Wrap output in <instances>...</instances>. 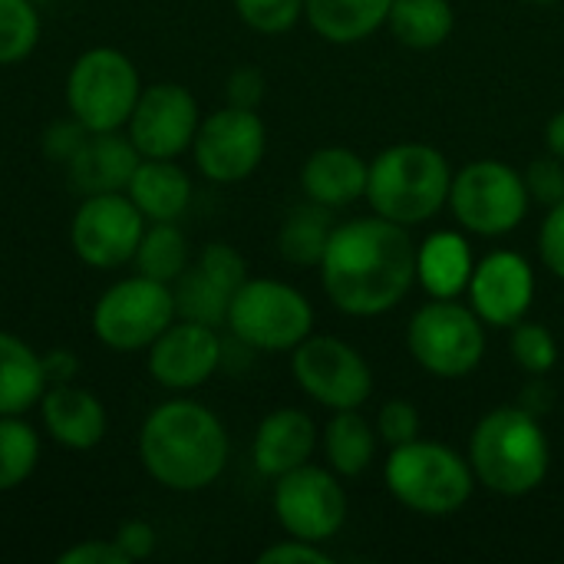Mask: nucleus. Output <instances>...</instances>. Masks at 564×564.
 <instances>
[{
	"label": "nucleus",
	"instance_id": "1",
	"mask_svg": "<svg viewBox=\"0 0 564 564\" xmlns=\"http://www.w3.org/2000/svg\"><path fill=\"white\" fill-rule=\"evenodd\" d=\"M321 281L337 311L387 314L416 281V248L403 225L380 215L337 225L321 258Z\"/></svg>",
	"mask_w": 564,
	"mask_h": 564
},
{
	"label": "nucleus",
	"instance_id": "2",
	"mask_svg": "<svg viewBox=\"0 0 564 564\" xmlns=\"http://www.w3.org/2000/svg\"><path fill=\"white\" fill-rule=\"evenodd\" d=\"M139 453L155 482L175 492H198L221 476L228 433L208 406L172 400L145 420Z\"/></svg>",
	"mask_w": 564,
	"mask_h": 564
},
{
	"label": "nucleus",
	"instance_id": "3",
	"mask_svg": "<svg viewBox=\"0 0 564 564\" xmlns=\"http://www.w3.org/2000/svg\"><path fill=\"white\" fill-rule=\"evenodd\" d=\"M552 449L545 430L529 410L499 406L486 413L469 443V466L476 479L496 496H529L549 476Z\"/></svg>",
	"mask_w": 564,
	"mask_h": 564
},
{
	"label": "nucleus",
	"instance_id": "4",
	"mask_svg": "<svg viewBox=\"0 0 564 564\" xmlns=\"http://www.w3.org/2000/svg\"><path fill=\"white\" fill-rule=\"evenodd\" d=\"M453 188V169L443 152L426 142H397L370 162L367 202L387 221L403 228L433 218Z\"/></svg>",
	"mask_w": 564,
	"mask_h": 564
},
{
	"label": "nucleus",
	"instance_id": "5",
	"mask_svg": "<svg viewBox=\"0 0 564 564\" xmlns=\"http://www.w3.org/2000/svg\"><path fill=\"white\" fill-rule=\"evenodd\" d=\"M383 476L397 502L436 519L459 512L476 486L473 466L456 449L443 443H426L420 436L403 446H393Z\"/></svg>",
	"mask_w": 564,
	"mask_h": 564
},
{
	"label": "nucleus",
	"instance_id": "6",
	"mask_svg": "<svg viewBox=\"0 0 564 564\" xmlns=\"http://www.w3.org/2000/svg\"><path fill=\"white\" fill-rule=\"evenodd\" d=\"M413 360L443 380H459L482 364L486 330L482 317L473 307H463L456 297H433L423 304L406 330Z\"/></svg>",
	"mask_w": 564,
	"mask_h": 564
},
{
	"label": "nucleus",
	"instance_id": "7",
	"mask_svg": "<svg viewBox=\"0 0 564 564\" xmlns=\"http://www.w3.org/2000/svg\"><path fill=\"white\" fill-rule=\"evenodd\" d=\"M139 73L119 50L99 46L76 59L66 79V102L86 132H112L129 122L139 102Z\"/></svg>",
	"mask_w": 564,
	"mask_h": 564
},
{
	"label": "nucleus",
	"instance_id": "8",
	"mask_svg": "<svg viewBox=\"0 0 564 564\" xmlns=\"http://www.w3.org/2000/svg\"><path fill=\"white\" fill-rule=\"evenodd\" d=\"M228 327L254 350H294L311 337L314 311L301 291L281 281H245L228 307Z\"/></svg>",
	"mask_w": 564,
	"mask_h": 564
},
{
	"label": "nucleus",
	"instance_id": "9",
	"mask_svg": "<svg viewBox=\"0 0 564 564\" xmlns=\"http://www.w3.org/2000/svg\"><path fill=\"white\" fill-rule=\"evenodd\" d=\"M529 202L525 178L499 159L469 162L459 175H453L449 205L466 231L486 238L509 235L529 215Z\"/></svg>",
	"mask_w": 564,
	"mask_h": 564
},
{
	"label": "nucleus",
	"instance_id": "10",
	"mask_svg": "<svg viewBox=\"0 0 564 564\" xmlns=\"http://www.w3.org/2000/svg\"><path fill=\"white\" fill-rule=\"evenodd\" d=\"M175 294L165 281L129 278L109 288L93 311V334L112 350L152 347L175 317Z\"/></svg>",
	"mask_w": 564,
	"mask_h": 564
},
{
	"label": "nucleus",
	"instance_id": "11",
	"mask_svg": "<svg viewBox=\"0 0 564 564\" xmlns=\"http://www.w3.org/2000/svg\"><path fill=\"white\" fill-rule=\"evenodd\" d=\"M291 370L297 387L327 410H357L373 393L370 364L337 337H307L294 347Z\"/></svg>",
	"mask_w": 564,
	"mask_h": 564
},
{
	"label": "nucleus",
	"instance_id": "12",
	"mask_svg": "<svg viewBox=\"0 0 564 564\" xmlns=\"http://www.w3.org/2000/svg\"><path fill=\"white\" fill-rule=\"evenodd\" d=\"M274 516L291 539L327 542L347 522V492L340 482L311 463L278 476L274 486Z\"/></svg>",
	"mask_w": 564,
	"mask_h": 564
},
{
	"label": "nucleus",
	"instance_id": "13",
	"mask_svg": "<svg viewBox=\"0 0 564 564\" xmlns=\"http://www.w3.org/2000/svg\"><path fill=\"white\" fill-rule=\"evenodd\" d=\"M264 122L254 109L228 106L198 122L195 162L212 182H241L264 159Z\"/></svg>",
	"mask_w": 564,
	"mask_h": 564
},
{
	"label": "nucleus",
	"instance_id": "14",
	"mask_svg": "<svg viewBox=\"0 0 564 564\" xmlns=\"http://www.w3.org/2000/svg\"><path fill=\"white\" fill-rule=\"evenodd\" d=\"M142 218L135 202L119 192L86 195L73 218V248L93 268H119L135 258Z\"/></svg>",
	"mask_w": 564,
	"mask_h": 564
},
{
	"label": "nucleus",
	"instance_id": "15",
	"mask_svg": "<svg viewBox=\"0 0 564 564\" xmlns=\"http://www.w3.org/2000/svg\"><path fill=\"white\" fill-rule=\"evenodd\" d=\"M198 102L178 83H155L139 93L129 116V139L145 159H175L195 142Z\"/></svg>",
	"mask_w": 564,
	"mask_h": 564
},
{
	"label": "nucleus",
	"instance_id": "16",
	"mask_svg": "<svg viewBox=\"0 0 564 564\" xmlns=\"http://www.w3.org/2000/svg\"><path fill=\"white\" fill-rule=\"evenodd\" d=\"M248 281L245 258L228 245H208L192 268L178 274L175 311L185 321H198L218 327L228 321V307L235 291Z\"/></svg>",
	"mask_w": 564,
	"mask_h": 564
},
{
	"label": "nucleus",
	"instance_id": "17",
	"mask_svg": "<svg viewBox=\"0 0 564 564\" xmlns=\"http://www.w3.org/2000/svg\"><path fill=\"white\" fill-rule=\"evenodd\" d=\"M535 297V271L532 264L516 251H492L486 254L469 281V301L473 311L482 317V324L492 327H516Z\"/></svg>",
	"mask_w": 564,
	"mask_h": 564
},
{
	"label": "nucleus",
	"instance_id": "18",
	"mask_svg": "<svg viewBox=\"0 0 564 564\" xmlns=\"http://www.w3.org/2000/svg\"><path fill=\"white\" fill-rule=\"evenodd\" d=\"M221 364V340L215 327L198 321L169 324L149 354L152 377L169 390H192L202 387Z\"/></svg>",
	"mask_w": 564,
	"mask_h": 564
},
{
	"label": "nucleus",
	"instance_id": "19",
	"mask_svg": "<svg viewBox=\"0 0 564 564\" xmlns=\"http://www.w3.org/2000/svg\"><path fill=\"white\" fill-rule=\"evenodd\" d=\"M139 169V149L132 139L112 132H89L79 149L69 155V182L83 195L119 192L129 185L132 172Z\"/></svg>",
	"mask_w": 564,
	"mask_h": 564
},
{
	"label": "nucleus",
	"instance_id": "20",
	"mask_svg": "<svg viewBox=\"0 0 564 564\" xmlns=\"http://www.w3.org/2000/svg\"><path fill=\"white\" fill-rule=\"evenodd\" d=\"M367 175H370V162H364L354 149L327 145L304 162L301 185L311 202L324 208H347L360 195H367Z\"/></svg>",
	"mask_w": 564,
	"mask_h": 564
},
{
	"label": "nucleus",
	"instance_id": "21",
	"mask_svg": "<svg viewBox=\"0 0 564 564\" xmlns=\"http://www.w3.org/2000/svg\"><path fill=\"white\" fill-rule=\"evenodd\" d=\"M317 430L301 410H274L261 420L254 436V466L258 473L278 479L297 466H304L314 453Z\"/></svg>",
	"mask_w": 564,
	"mask_h": 564
},
{
	"label": "nucleus",
	"instance_id": "22",
	"mask_svg": "<svg viewBox=\"0 0 564 564\" xmlns=\"http://www.w3.org/2000/svg\"><path fill=\"white\" fill-rule=\"evenodd\" d=\"M43 423L50 436L69 449H93L106 436V410L102 403L79 387H53L43 397Z\"/></svg>",
	"mask_w": 564,
	"mask_h": 564
},
{
	"label": "nucleus",
	"instance_id": "23",
	"mask_svg": "<svg viewBox=\"0 0 564 564\" xmlns=\"http://www.w3.org/2000/svg\"><path fill=\"white\" fill-rule=\"evenodd\" d=\"M476 261L459 231H436L416 248V281L433 297H459L469 291Z\"/></svg>",
	"mask_w": 564,
	"mask_h": 564
},
{
	"label": "nucleus",
	"instance_id": "24",
	"mask_svg": "<svg viewBox=\"0 0 564 564\" xmlns=\"http://www.w3.org/2000/svg\"><path fill=\"white\" fill-rule=\"evenodd\" d=\"M129 198L152 221H175L192 198L188 175L172 159H145L129 178Z\"/></svg>",
	"mask_w": 564,
	"mask_h": 564
},
{
	"label": "nucleus",
	"instance_id": "25",
	"mask_svg": "<svg viewBox=\"0 0 564 564\" xmlns=\"http://www.w3.org/2000/svg\"><path fill=\"white\" fill-rule=\"evenodd\" d=\"M393 0H304L311 26L330 43H360L390 17Z\"/></svg>",
	"mask_w": 564,
	"mask_h": 564
},
{
	"label": "nucleus",
	"instance_id": "26",
	"mask_svg": "<svg viewBox=\"0 0 564 564\" xmlns=\"http://www.w3.org/2000/svg\"><path fill=\"white\" fill-rule=\"evenodd\" d=\"M46 364L13 334H0V416H17L43 400Z\"/></svg>",
	"mask_w": 564,
	"mask_h": 564
},
{
	"label": "nucleus",
	"instance_id": "27",
	"mask_svg": "<svg viewBox=\"0 0 564 564\" xmlns=\"http://www.w3.org/2000/svg\"><path fill=\"white\" fill-rule=\"evenodd\" d=\"M387 23L403 46L436 50L449 40L456 13L449 0H393Z\"/></svg>",
	"mask_w": 564,
	"mask_h": 564
},
{
	"label": "nucleus",
	"instance_id": "28",
	"mask_svg": "<svg viewBox=\"0 0 564 564\" xmlns=\"http://www.w3.org/2000/svg\"><path fill=\"white\" fill-rule=\"evenodd\" d=\"M324 453L340 476H360L373 466L377 430L357 410H334V420L324 430Z\"/></svg>",
	"mask_w": 564,
	"mask_h": 564
},
{
	"label": "nucleus",
	"instance_id": "29",
	"mask_svg": "<svg viewBox=\"0 0 564 564\" xmlns=\"http://www.w3.org/2000/svg\"><path fill=\"white\" fill-rule=\"evenodd\" d=\"M330 208L311 202L304 208H294L288 215V221L281 225V235H278V248L281 254L291 261V264H321L324 251H327V241H330Z\"/></svg>",
	"mask_w": 564,
	"mask_h": 564
},
{
	"label": "nucleus",
	"instance_id": "30",
	"mask_svg": "<svg viewBox=\"0 0 564 564\" xmlns=\"http://www.w3.org/2000/svg\"><path fill=\"white\" fill-rule=\"evenodd\" d=\"M139 271L155 281H178V274L188 268V245L185 235L172 221H155L149 231H142V241L135 248Z\"/></svg>",
	"mask_w": 564,
	"mask_h": 564
},
{
	"label": "nucleus",
	"instance_id": "31",
	"mask_svg": "<svg viewBox=\"0 0 564 564\" xmlns=\"http://www.w3.org/2000/svg\"><path fill=\"white\" fill-rule=\"evenodd\" d=\"M36 459H40L36 433L13 416H0V492L17 489L33 473Z\"/></svg>",
	"mask_w": 564,
	"mask_h": 564
},
{
	"label": "nucleus",
	"instance_id": "32",
	"mask_svg": "<svg viewBox=\"0 0 564 564\" xmlns=\"http://www.w3.org/2000/svg\"><path fill=\"white\" fill-rule=\"evenodd\" d=\"M40 40V17L30 0H0V63L23 59Z\"/></svg>",
	"mask_w": 564,
	"mask_h": 564
},
{
	"label": "nucleus",
	"instance_id": "33",
	"mask_svg": "<svg viewBox=\"0 0 564 564\" xmlns=\"http://www.w3.org/2000/svg\"><path fill=\"white\" fill-rule=\"evenodd\" d=\"M512 357L525 373H549L558 364V340L545 324H532V321H519L512 330Z\"/></svg>",
	"mask_w": 564,
	"mask_h": 564
},
{
	"label": "nucleus",
	"instance_id": "34",
	"mask_svg": "<svg viewBox=\"0 0 564 564\" xmlns=\"http://www.w3.org/2000/svg\"><path fill=\"white\" fill-rule=\"evenodd\" d=\"M238 17L258 30V33H284L291 30L301 13H304V0H235Z\"/></svg>",
	"mask_w": 564,
	"mask_h": 564
},
{
	"label": "nucleus",
	"instance_id": "35",
	"mask_svg": "<svg viewBox=\"0 0 564 564\" xmlns=\"http://www.w3.org/2000/svg\"><path fill=\"white\" fill-rule=\"evenodd\" d=\"M377 436L390 446H403L420 436V410L410 400H390L383 403L377 416Z\"/></svg>",
	"mask_w": 564,
	"mask_h": 564
},
{
	"label": "nucleus",
	"instance_id": "36",
	"mask_svg": "<svg viewBox=\"0 0 564 564\" xmlns=\"http://www.w3.org/2000/svg\"><path fill=\"white\" fill-rule=\"evenodd\" d=\"M522 178H525L529 198H535V202H542L549 208L564 202V162L558 155L535 159Z\"/></svg>",
	"mask_w": 564,
	"mask_h": 564
},
{
	"label": "nucleus",
	"instance_id": "37",
	"mask_svg": "<svg viewBox=\"0 0 564 564\" xmlns=\"http://www.w3.org/2000/svg\"><path fill=\"white\" fill-rule=\"evenodd\" d=\"M539 251H542L545 268L564 281V202L549 208L542 221V235H539Z\"/></svg>",
	"mask_w": 564,
	"mask_h": 564
},
{
	"label": "nucleus",
	"instance_id": "38",
	"mask_svg": "<svg viewBox=\"0 0 564 564\" xmlns=\"http://www.w3.org/2000/svg\"><path fill=\"white\" fill-rule=\"evenodd\" d=\"M261 564H330V558L317 549V542H304V539H291L281 545H271L268 552H261Z\"/></svg>",
	"mask_w": 564,
	"mask_h": 564
},
{
	"label": "nucleus",
	"instance_id": "39",
	"mask_svg": "<svg viewBox=\"0 0 564 564\" xmlns=\"http://www.w3.org/2000/svg\"><path fill=\"white\" fill-rule=\"evenodd\" d=\"M59 564H129L126 552L112 542H83V545H73L69 552H63Z\"/></svg>",
	"mask_w": 564,
	"mask_h": 564
},
{
	"label": "nucleus",
	"instance_id": "40",
	"mask_svg": "<svg viewBox=\"0 0 564 564\" xmlns=\"http://www.w3.org/2000/svg\"><path fill=\"white\" fill-rule=\"evenodd\" d=\"M116 545L126 552L129 562H142V558H149L152 549H155V532H152L149 522H126V525H119V532H116Z\"/></svg>",
	"mask_w": 564,
	"mask_h": 564
},
{
	"label": "nucleus",
	"instance_id": "41",
	"mask_svg": "<svg viewBox=\"0 0 564 564\" xmlns=\"http://www.w3.org/2000/svg\"><path fill=\"white\" fill-rule=\"evenodd\" d=\"M261 96H264V76L258 69L248 66V69L231 73V79H228V99H231V106L254 109L261 102Z\"/></svg>",
	"mask_w": 564,
	"mask_h": 564
},
{
	"label": "nucleus",
	"instance_id": "42",
	"mask_svg": "<svg viewBox=\"0 0 564 564\" xmlns=\"http://www.w3.org/2000/svg\"><path fill=\"white\" fill-rule=\"evenodd\" d=\"M545 142H549V152L558 155L564 162V109H558V112L549 119V126H545Z\"/></svg>",
	"mask_w": 564,
	"mask_h": 564
}]
</instances>
